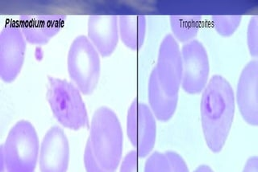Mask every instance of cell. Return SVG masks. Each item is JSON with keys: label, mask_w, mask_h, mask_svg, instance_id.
Listing matches in <instances>:
<instances>
[{"label": "cell", "mask_w": 258, "mask_h": 172, "mask_svg": "<svg viewBox=\"0 0 258 172\" xmlns=\"http://www.w3.org/2000/svg\"><path fill=\"white\" fill-rule=\"evenodd\" d=\"M0 172H8L6 169V166L2 161H0Z\"/></svg>", "instance_id": "603a6c76"}, {"label": "cell", "mask_w": 258, "mask_h": 172, "mask_svg": "<svg viewBox=\"0 0 258 172\" xmlns=\"http://www.w3.org/2000/svg\"><path fill=\"white\" fill-rule=\"evenodd\" d=\"M248 50L253 57L258 55V16H252L248 23L247 32Z\"/></svg>", "instance_id": "ac0fdd59"}, {"label": "cell", "mask_w": 258, "mask_h": 172, "mask_svg": "<svg viewBox=\"0 0 258 172\" xmlns=\"http://www.w3.org/2000/svg\"><path fill=\"white\" fill-rule=\"evenodd\" d=\"M82 93L67 80L48 77L47 99L56 120L66 128L79 130L88 126L89 119Z\"/></svg>", "instance_id": "5b68a950"}, {"label": "cell", "mask_w": 258, "mask_h": 172, "mask_svg": "<svg viewBox=\"0 0 258 172\" xmlns=\"http://www.w3.org/2000/svg\"><path fill=\"white\" fill-rule=\"evenodd\" d=\"M144 172H189L182 157L173 151L154 152L145 162Z\"/></svg>", "instance_id": "9a60e30c"}, {"label": "cell", "mask_w": 258, "mask_h": 172, "mask_svg": "<svg viewBox=\"0 0 258 172\" xmlns=\"http://www.w3.org/2000/svg\"><path fill=\"white\" fill-rule=\"evenodd\" d=\"M139 156L135 150L125 156L120 166V172H139Z\"/></svg>", "instance_id": "ffe728a7"}, {"label": "cell", "mask_w": 258, "mask_h": 172, "mask_svg": "<svg viewBox=\"0 0 258 172\" xmlns=\"http://www.w3.org/2000/svg\"><path fill=\"white\" fill-rule=\"evenodd\" d=\"M146 18L141 15H123L119 17V37L132 50L141 49L146 35Z\"/></svg>", "instance_id": "5bb4252c"}, {"label": "cell", "mask_w": 258, "mask_h": 172, "mask_svg": "<svg viewBox=\"0 0 258 172\" xmlns=\"http://www.w3.org/2000/svg\"><path fill=\"white\" fill-rule=\"evenodd\" d=\"M182 80V62L179 44L171 34L160 44L156 66L149 76V108L157 120L167 122L177 110Z\"/></svg>", "instance_id": "6da1fadb"}, {"label": "cell", "mask_w": 258, "mask_h": 172, "mask_svg": "<svg viewBox=\"0 0 258 172\" xmlns=\"http://www.w3.org/2000/svg\"><path fill=\"white\" fill-rule=\"evenodd\" d=\"M243 172H258V158L256 156L248 158L244 165Z\"/></svg>", "instance_id": "44dd1931"}, {"label": "cell", "mask_w": 258, "mask_h": 172, "mask_svg": "<svg viewBox=\"0 0 258 172\" xmlns=\"http://www.w3.org/2000/svg\"><path fill=\"white\" fill-rule=\"evenodd\" d=\"M87 142L101 167L116 171L123 155V134L119 118L111 109L103 106L95 111Z\"/></svg>", "instance_id": "3957f363"}, {"label": "cell", "mask_w": 258, "mask_h": 172, "mask_svg": "<svg viewBox=\"0 0 258 172\" xmlns=\"http://www.w3.org/2000/svg\"><path fill=\"white\" fill-rule=\"evenodd\" d=\"M100 55L88 37L79 36L69 49L67 69L74 84L85 95L92 94L100 76Z\"/></svg>", "instance_id": "8992f818"}, {"label": "cell", "mask_w": 258, "mask_h": 172, "mask_svg": "<svg viewBox=\"0 0 258 172\" xmlns=\"http://www.w3.org/2000/svg\"><path fill=\"white\" fill-rule=\"evenodd\" d=\"M127 134L139 158L151 153L157 136L156 118L149 106L137 99L132 102L127 111Z\"/></svg>", "instance_id": "52a82bcc"}, {"label": "cell", "mask_w": 258, "mask_h": 172, "mask_svg": "<svg viewBox=\"0 0 258 172\" xmlns=\"http://www.w3.org/2000/svg\"><path fill=\"white\" fill-rule=\"evenodd\" d=\"M88 39L99 55L111 56L119 38V17L115 15H91L88 19Z\"/></svg>", "instance_id": "7c38bea8"}, {"label": "cell", "mask_w": 258, "mask_h": 172, "mask_svg": "<svg viewBox=\"0 0 258 172\" xmlns=\"http://www.w3.org/2000/svg\"><path fill=\"white\" fill-rule=\"evenodd\" d=\"M201 16L173 15L170 16L172 36L180 42H190L197 36L201 26Z\"/></svg>", "instance_id": "2e32d148"}, {"label": "cell", "mask_w": 258, "mask_h": 172, "mask_svg": "<svg viewBox=\"0 0 258 172\" xmlns=\"http://www.w3.org/2000/svg\"><path fill=\"white\" fill-rule=\"evenodd\" d=\"M70 146L64 130L52 126L43 138L39 154L40 172H67Z\"/></svg>", "instance_id": "30bf717a"}, {"label": "cell", "mask_w": 258, "mask_h": 172, "mask_svg": "<svg viewBox=\"0 0 258 172\" xmlns=\"http://www.w3.org/2000/svg\"><path fill=\"white\" fill-rule=\"evenodd\" d=\"M64 20L62 15H24L20 16L18 25L27 42L44 45L60 32Z\"/></svg>", "instance_id": "4fadbf2b"}, {"label": "cell", "mask_w": 258, "mask_h": 172, "mask_svg": "<svg viewBox=\"0 0 258 172\" xmlns=\"http://www.w3.org/2000/svg\"><path fill=\"white\" fill-rule=\"evenodd\" d=\"M182 80L181 87L189 94L203 92L209 77V60L204 45L194 40L181 48Z\"/></svg>", "instance_id": "ba28073f"}, {"label": "cell", "mask_w": 258, "mask_h": 172, "mask_svg": "<svg viewBox=\"0 0 258 172\" xmlns=\"http://www.w3.org/2000/svg\"><path fill=\"white\" fill-rule=\"evenodd\" d=\"M84 165L85 169L87 172H107L105 171L100 165L98 163L96 159H95L94 154H93L92 150H91V146L87 142L86 148L84 151Z\"/></svg>", "instance_id": "d6986e66"}, {"label": "cell", "mask_w": 258, "mask_h": 172, "mask_svg": "<svg viewBox=\"0 0 258 172\" xmlns=\"http://www.w3.org/2000/svg\"><path fill=\"white\" fill-rule=\"evenodd\" d=\"M194 172H214L210 166L207 165H202V166H198L197 168Z\"/></svg>", "instance_id": "7402d4cb"}, {"label": "cell", "mask_w": 258, "mask_h": 172, "mask_svg": "<svg viewBox=\"0 0 258 172\" xmlns=\"http://www.w3.org/2000/svg\"><path fill=\"white\" fill-rule=\"evenodd\" d=\"M241 20L240 15H214L212 16L215 30L224 37L233 35L240 27Z\"/></svg>", "instance_id": "e0dca14e"}, {"label": "cell", "mask_w": 258, "mask_h": 172, "mask_svg": "<svg viewBox=\"0 0 258 172\" xmlns=\"http://www.w3.org/2000/svg\"><path fill=\"white\" fill-rule=\"evenodd\" d=\"M26 40L18 24H8L0 33V77L11 83L20 74L25 58Z\"/></svg>", "instance_id": "9c48e42d"}, {"label": "cell", "mask_w": 258, "mask_h": 172, "mask_svg": "<svg viewBox=\"0 0 258 172\" xmlns=\"http://www.w3.org/2000/svg\"><path fill=\"white\" fill-rule=\"evenodd\" d=\"M240 114L247 123L258 125V64L252 60L244 67L238 80L235 97Z\"/></svg>", "instance_id": "8fae6325"}, {"label": "cell", "mask_w": 258, "mask_h": 172, "mask_svg": "<svg viewBox=\"0 0 258 172\" xmlns=\"http://www.w3.org/2000/svg\"><path fill=\"white\" fill-rule=\"evenodd\" d=\"M40 154L36 129L28 121H19L12 126L0 148V161L8 172H34Z\"/></svg>", "instance_id": "277c9868"}, {"label": "cell", "mask_w": 258, "mask_h": 172, "mask_svg": "<svg viewBox=\"0 0 258 172\" xmlns=\"http://www.w3.org/2000/svg\"><path fill=\"white\" fill-rule=\"evenodd\" d=\"M235 104V94L228 80L220 75L212 76L202 92L200 114L206 143L213 153L220 152L228 139Z\"/></svg>", "instance_id": "7a4b0ae2"}]
</instances>
